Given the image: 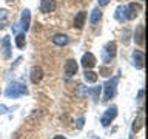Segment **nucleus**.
Here are the masks:
<instances>
[{"mask_svg": "<svg viewBox=\"0 0 148 139\" xmlns=\"http://www.w3.org/2000/svg\"><path fill=\"white\" fill-rule=\"evenodd\" d=\"M0 45H2V48H3V56L8 59L9 57V50H11V48H9V37L8 36L3 37L2 42H0Z\"/></svg>", "mask_w": 148, "mask_h": 139, "instance_id": "15", "label": "nucleus"}, {"mask_svg": "<svg viewBox=\"0 0 148 139\" xmlns=\"http://www.w3.org/2000/svg\"><path fill=\"white\" fill-rule=\"evenodd\" d=\"M76 73H77V62L73 59L66 60V63H65V74H66L68 77H71Z\"/></svg>", "mask_w": 148, "mask_h": 139, "instance_id": "5", "label": "nucleus"}, {"mask_svg": "<svg viewBox=\"0 0 148 139\" xmlns=\"http://www.w3.org/2000/svg\"><path fill=\"white\" fill-rule=\"evenodd\" d=\"M134 40H136V43L137 45H143V25H139L137 26V32H136V36H134Z\"/></svg>", "mask_w": 148, "mask_h": 139, "instance_id": "16", "label": "nucleus"}, {"mask_svg": "<svg viewBox=\"0 0 148 139\" xmlns=\"http://www.w3.org/2000/svg\"><path fill=\"white\" fill-rule=\"evenodd\" d=\"M100 90H102V87L99 85L96 88H90V90H86V93H88V94H91L94 100H97V99H99V94H100Z\"/></svg>", "mask_w": 148, "mask_h": 139, "instance_id": "17", "label": "nucleus"}, {"mask_svg": "<svg viewBox=\"0 0 148 139\" xmlns=\"http://www.w3.org/2000/svg\"><path fill=\"white\" fill-rule=\"evenodd\" d=\"M100 74H102V76H110V74H111V68H100Z\"/></svg>", "mask_w": 148, "mask_h": 139, "instance_id": "21", "label": "nucleus"}, {"mask_svg": "<svg viewBox=\"0 0 148 139\" xmlns=\"http://www.w3.org/2000/svg\"><path fill=\"white\" fill-rule=\"evenodd\" d=\"M116 116H117V107H111V108H108L105 111V114L102 116L100 124L103 125V127H108V125L111 124V120H113Z\"/></svg>", "mask_w": 148, "mask_h": 139, "instance_id": "3", "label": "nucleus"}, {"mask_svg": "<svg viewBox=\"0 0 148 139\" xmlns=\"http://www.w3.org/2000/svg\"><path fill=\"white\" fill-rule=\"evenodd\" d=\"M117 81H119V77L116 76V77L113 79V81H110V82H106V83H105V99H103V100H110L111 97H114Z\"/></svg>", "mask_w": 148, "mask_h": 139, "instance_id": "2", "label": "nucleus"}, {"mask_svg": "<svg viewBox=\"0 0 148 139\" xmlns=\"http://www.w3.org/2000/svg\"><path fill=\"white\" fill-rule=\"evenodd\" d=\"M100 17H102V12H100V9H99V8H96L94 11H92V14H91V23H96V22H99V20H100Z\"/></svg>", "mask_w": 148, "mask_h": 139, "instance_id": "19", "label": "nucleus"}, {"mask_svg": "<svg viewBox=\"0 0 148 139\" xmlns=\"http://www.w3.org/2000/svg\"><path fill=\"white\" fill-rule=\"evenodd\" d=\"M96 65V57L92 56L91 53H86V54H83V57H82V67L85 68V70H90L92 68Z\"/></svg>", "mask_w": 148, "mask_h": 139, "instance_id": "4", "label": "nucleus"}, {"mask_svg": "<svg viewBox=\"0 0 148 139\" xmlns=\"http://www.w3.org/2000/svg\"><path fill=\"white\" fill-rule=\"evenodd\" d=\"M16 45L18 48H23V46H25V34H17L16 36Z\"/></svg>", "mask_w": 148, "mask_h": 139, "instance_id": "20", "label": "nucleus"}, {"mask_svg": "<svg viewBox=\"0 0 148 139\" xmlns=\"http://www.w3.org/2000/svg\"><path fill=\"white\" fill-rule=\"evenodd\" d=\"M133 63H134V67H137V68H143V53L142 51L133 53Z\"/></svg>", "mask_w": 148, "mask_h": 139, "instance_id": "9", "label": "nucleus"}, {"mask_svg": "<svg viewBox=\"0 0 148 139\" xmlns=\"http://www.w3.org/2000/svg\"><path fill=\"white\" fill-rule=\"evenodd\" d=\"M83 127V118H80L77 120V128H82Z\"/></svg>", "mask_w": 148, "mask_h": 139, "instance_id": "22", "label": "nucleus"}, {"mask_svg": "<svg viewBox=\"0 0 148 139\" xmlns=\"http://www.w3.org/2000/svg\"><path fill=\"white\" fill-rule=\"evenodd\" d=\"M29 19H31V14H29V9H25V11H23V14H22V28L23 30H28V28H29Z\"/></svg>", "mask_w": 148, "mask_h": 139, "instance_id": "12", "label": "nucleus"}, {"mask_svg": "<svg viewBox=\"0 0 148 139\" xmlns=\"http://www.w3.org/2000/svg\"><path fill=\"white\" fill-rule=\"evenodd\" d=\"M85 19H86V12L80 11L76 17H74V26H76L77 30H82L83 25H85Z\"/></svg>", "mask_w": 148, "mask_h": 139, "instance_id": "8", "label": "nucleus"}, {"mask_svg": "<svg viewBox=\"0 0 148 139\" xmlns=\"http://www.w3.org/2000/svg\"><path fill=\"white\" fill-rule=\"evenodd\" d=\"M53 42L56 45H60V46H63V45H66L68 43V37L65 36V34H56L53 37Z\"/></svg>", "mask_w": 148, "mask_h": 139, "instance_id": "13", "label": "nucleus"}, {"mask_svg": "<svg viewBox=\"0 0 148 139\" xmlns=\"http://www.w3.org/2000/svg\"><path fill=\"white\" fill-rule=\"evenodd\" d=\"M56 0H42L40 3V11L42 12H53L56 9Z\"/></svg>", "mask_w": 148, "mask_h": 139, "instance_id": "6", "label": "nucleus"}, {"mask_svg": "<svg viewBox=\"0 0 148 139\" xmlns=\"http://www.w3.org/2000/svg\"><path fill=\"white\" fill-rule=\"evenodd\" d=\"M99 3L102 5V6H105V5H108V0H99Z\"/></svg>", "mask_w": 148, "mask_h": 139, "instance_id": "24", "label": "nucleus"}, {"mask_svg": "<svg viewBox=\"0 0 148 139\" xmlns=\"http://www.w3.org/2000/svg\"><path fill=\"white\" fill-rule=\"evenodd\" d=\"M54 139H65V136H56Z\"/></svg>", "mask_w": 148, "mask_h": 139, "instance_id": "25", "label": "nucleus"}, {"mask_svg": "<svg viewBox=\"0 0 148 139\" xmlns=\"http://www.w3.org/2000/svg\"><path fill=\"white\" fill-rule=\"evenodd\" d=\"M142 125H143V118L139 116V118L134 119V122H133V131H139V130L142 128Z\"/></svg>", "mask_w": 148, "mask_h": 139, "instance_id": "18", "label": "nucleus"}, {"mask_svg": "<svg viewBox=\"0 0 148 139\" xmlns=\"http://www.w3.org/2000/svg\"><path fill=\"white\" fill-rule=\"evenodd\" d=\"M6 110H8V108H6L5 105H0V113H2V114H3V113H6Z\"/></svg>", "mask_w": 148, "mask_h": 139, "instance_id": "23", "label": "nucleus"}, {"mask_svg": "<svg viewBox=\"0 0 148 139\" xmlns=\"http://www.w3.org/2000/svg\"><path fill=\"white\" fill-rule=\"evenodd\" d=\"M128 14H127V19H136V16L139 14V11H140V6L136 3H130V6H128Z\"/></svg>", "mask_w": 148, "mask_h": 139, "instance_id": "10", "label": "nucleus"}, {"mask_svg": "<svg viewBox=\"0 0 148 139\" xmlns=\"http://www.w3.org/2000/svg\"><path fill=\"white\" fill-rule=\"evenodd\" d=\"M28 90L25 88V85H22V83H11L8 88H6V94L8 97H18V96H23L26 94Z\"/></svg>", "mask_w": 148, "mask_h": 139, "instance_id": "1", "label": "nucleus"}, {"mask_svg": "<svg viewBox=\"0 0 148 139\" xmlns=\"http://www.w3.org/2000/svg\"><path fill=\"white\" fill-rule=\"evenodd\" d=\"M83 77H85V81H86V82L94 83V82L97 81V73L91 71V70H85V73H83Z\"/></svg>", "mask_w": 148, "mask_h": 139, "instance_id": "14", "label": "nucleus"}, {"mask_svg": "<svg viewBox=\"0 0 148 139\" xmlns=\"http://www.w3.org/2000/svg\"><path fill=\"white\" fill-rule=\"evenodd\" d=\"M114 56H116V43L114 42H110L105 46V59L108 60L110 57H114Z\"/></svg>", "mask_w": 148, "mask_h": 139, "instance_id": "11", "label": "nucleus"}, {"mask_svg": "<svg viewBox=\"0 0 148 139\" xmlns=\"http://www.w3.org/2000/svg\"><path fill=\"white\" fill-rule=\"evenodd\" d=\"M42 77H43V71H42V68L34 67L31 70V82L32 83H39L42 81Z\"/></svg>", "mask_w": 148, "mask_h": 139, "instance_id": "7", "label": "nucleus"}]
</instances>
